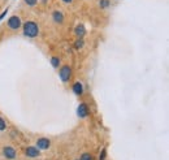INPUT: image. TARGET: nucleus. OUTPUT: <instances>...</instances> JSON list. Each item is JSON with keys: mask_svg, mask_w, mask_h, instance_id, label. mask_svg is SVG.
Masks as SVG:
<instances>
[{"mask_svg": "<svg viewBox=\"0 0 169 160\" xmlns=\"http://www.w3.org/2000/svg\"><path fill=\"white\" fill-rule=\"evenodd\" d=\"M22 30L25 37L34 39L39 35V25L35 21H26V22L22 24Z\"/></svg>", "mask_w": 169, "mask_h": 160, "instance_id": "nucleus-1", "label": "nucleus"}, {"mask_svg": "<svg viewBox=\"0 0 169 160\" xmlns=\"http://www.w3.org/2000/svg\"><path fill=\"white\" fill-rule=\"evenodd\" d=\"M7 27H8L9 30H12V31L20 30V29L22 27V21H21L20 16H17V14H13V16H11L8 18V21H7Z\"/></svg>", "mask_w": 169, "mask_h": 160, "instance_id": "nucleus-2", "label": "nucleus"}, {"mask_svg": "<svg viewBox=\"0 0 169 160\" xmlns=\"http://www.w3.org/2000/svg\"><path fill=\"white\" fill-rule=\"evenodd\" d=\"M59 77H60L61 82H64V83L69 82L72 78V67L70 65H63V67H60V69H59Z\"/></svg>", "mask_w": 169, "mask_h": 160, "instance_id": "nucleus-3", "label": "nucleus"}, {"mask_svg": "<svg viewBox=\"0 0 169 160\" xmlns=\"http://www.w3.org/2000/svg\"><path fill=\"white\" fill-rule=\"evenodd\" d=\"M2 154L7 160H16L17 158V151L12 146H4L2 150Z\"/></svg>", "mask_w": 169, "mask_h": 160, "instance_id": "nucleus-4", "label": "nucleus"}, {"mask_svg": "<svg viewBox=\"0 0 169 160\" xmlns=\"http://www.w3.org/2000/svg\"><path fill=\"white\" fill-rule=\"evenodd\" d=\"M35 147L39 150H48L51 147V139L49 138H46V137L38 138L35 142Z\"/></svg>", "mask_w": 169, "mask_h": 160, "instance_id": "nucleus-5", "label": "nucleus"}, {"mask_svg": "<svg viewBox=\"0 0 169 160\" xmlns=\"http://www.w3.org/2000/svg\"><path fill=\"white\" fill-rule=\"evenodd\" d=\"M24 154L26 158H30V159H34V158H38L40 156V150L36 148L35 146H27L24 151Z\"/></svg>", "mask_w": 169, "mask_h": 160, "instance_id": "nucleus-6", "label": "nucleus"}, {"mask_svg": "<svg viewBox=\"0 0 169 160\" xmlns=\"http://www.w3.org/2000/svg\"><path fill=\"white\" fill-rule=\"evenodd\" d=\"M72 90H73V92H74L77 96H82V95H83V92H85L83 85L79 81H77V82L73 83V86H72Z\"/></svg>", "mask_w": 169, "mask_h": 160, "instance_id": "nucleus-7", "label": "nucleus"}, {"mask_svg": "<svg viewBox=\"0 0 169 160\" xmlns=\"http://www.w3.org/2000/svg\"><path fill=\"white\" fill-rule=\"evenodd\" d=\"M77 113H78L79 117H82V119L87 117V115H89V106H87L86 103H81V104L78 106Z\"/></svg>", "mask_w": 169, "mask_h": 160, "instance_id": "nucleus-8", "label": "nucleus"}, {"mask_svg": "<svg viewBox=\"0 0 169 160\" xmlns=\"http://www.w3.org/2000/svg\"><path fill=\"white\" fill-rule=\"evenodd\" d=\"M74 35H76L77 38L83 39V37L86 35V27H85L82 24H78V25L74 27Z\"/></svg>", "mask_w": 169, "mask_h": 160, "instance_id": "nucleus-9", "label": "nucleus"}, {"mask_svg": "<svg viewBox=\"0 0 169 160\" xmlns=\"http://www.w3.org/2000/svg\"><path fill=\"white\" fill-rule=\"evenodd\" d=\"M64 13L61 11H54L52 12V20H54V22L55 24H63L64 22Z\"/></svg>", "mask_w": 169, "mask_h": 160, "instance_id": "nucleus-10", "label": "nucleus"}, {"mask_svg": "<svg viewBox=\"0 0 169 160\" xmlns=\"http://www.w3.org/2000/svg\"><path fill=\"white\" fill-rule=\"evenodd\" d=\"M51 65H52L55 69H59L61 67V59L59 56H52L51 57Z\"/></svg>", "mask_w": 169, "mask_h": 160, "instance_id": "nucleus-11", "label": "nucleus"}, {"mask_svg": "<svg viewBox=\"0 0 169 160\" xmlns=\"http://www.w3.org/2000/svg\"><path fill=\"white\" fill-rule=\"evenodd\" d=\"M83 46H85V40L81 39V38H77V40L73 43V47H74L76 49H82Z\"/></svg>", "mask_w": 169, "mask_h": 160, "instance_id": "nucleus-12", "label": "nucleus"}, {"mask_svg": "<svg viewBox=\"0 0 169 160\" xmlns=\"http://www.w3.org/2000/svg\"><path fill=\"white\" fill-rule=\"evenodd\" d=\"M109 5H111V2H109V0H99V8L100 9H107Z\"/></svg>", "mask_w": 169, "mask_h": 160, "instance_id": "nucleus-13", "label": "nucleus"}, {"mask_svg": "<svg viewBox=\"0 0 169 160\" xmlns=\"http://www.w3.org/2000/svg\"><path fill=\"white\" fill-rule=\"evenodd\" d=\"M79 160H94V156L90 154V152H83V154L81 155Z\"/></svg>", "mask_w": 169, "mask_h": 160, "instance_id": "nucleus-14", "label": "nucleus"}, {"mask_svg": "<svg viewBox=\"0 0 169 160\" xmlns=\"http://www.w3.org/2000/svg\"><path fill=\"white\" fill-rule=\"evenodd\" d=\"M24 2L27 7H30V8H34V7L38 4V0H24Z\"/></svg>", "mask_w": 169, "mask_h": 160, "instance_id": "nucleus-15", "label": "nucleus"}, {"mask_svg": "<svg viewBox=\"0 0 169 160\" xmlns=\"http://www.w3.org/2000/svg\"><path fill=\"white\" fill-rule=\"evenodd\" d=\"M5 129H7V121L0 116V132H4Z\"/></svg>", "mask_w": 169, "mask_h": 160, "instance_id": "nucleus-16", "label": "nucleus"}, {"mask_svg": "<svg viewBox=\"0 0 169 160\" xmlns=\"http://www.w3.org/2000/svg\"><path fill=\"white\" fill-rule=\"evenodd\" d=\"M99 160H107V150L106 148L101 150L100 155H99Z\"/></svg>", "mask_w": 169, "mask_h": 160, "instance_id": "nucleus-17", "label": "nucleus"}, {"mask_svg": "<svg viewBox=\"0 0 169 160\" xmlns=\"http://www.w3.org/2000/svg\"><path fill=\"white\" fill-rule=\"evenodd\" d=\"M7 12H8V9H5V11H4V12H3L2 14H0V20H2V18H3L4 16H5V14H7Z\"/></svg>", "mask_w": 169, "mask_h": 160, "instance_id": "nucleus-18", "label": "nucleus"}, {"mask_svg": "<svg viewBox=\"0 0 169 160\" xmlns=\"http://www.w3.org/2000/svg\"><path fill=\"white\" fill-rule=\"evenodd\" d=\"M61 2L65 4H70V3H73V0H61Z\"/></svg>", "mask_w": 169, "mask_h": 160, "instance_id": "nucleus-19", "label": "nucleus"}, {"mask_svg": "<svg viewBox=\"0 0 169 160\" xmlns=\"http://www.w3.org/2000/svg\"><path fill=\"white\" fill-rule=\"evenodd\" d=\"M76 160H79V159H76Z\"/></svg>", "mask_w": 169, "mask_h": 160, "instance_id": "nucleus-20", "label": "nucleus"}]
</instances>
